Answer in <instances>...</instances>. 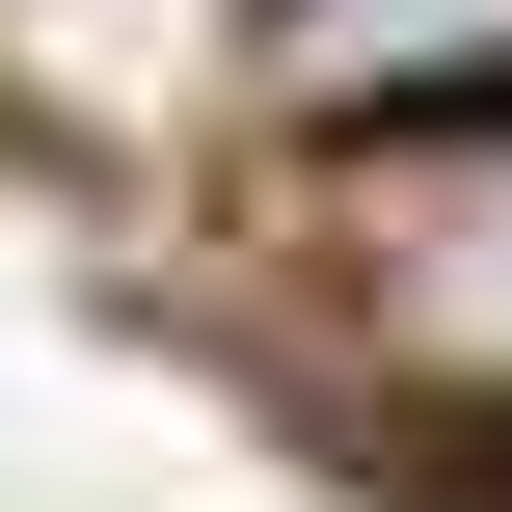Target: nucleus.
I'll list each match as a JSON object with an SVG mask.
<instances>
[{
  "label": "nucleus",
  "instance_id": "7ed1b4c3",
  "mask_svg": "<svg viewBox=\"0 0 512 512\" xmlns=\"http://www.w3.org/2000/svg\"><path fill=\"white\" fill-rule=\"evenodd\" d=\"M351 27H378V0H324V54H351ZM486 27H512V0H486Z\"/></svg>",
  "mask_w": 512,
  "mask_h": 512
},
{
  "label": "nucleus",
  "instance_id": "f257e3e1",
  "mask_svg": "<svg viewBox=\"0 0 512 512\" xmlns=\"http://www.w3.org/2000/svg\"><path fill=\"white\" fill-rule=\"evenodd\" d=\"M324 324L432 405H512V108H405L324 162Z\"/></svg>",
  "mask_w": 512,
  "mask_h": 512
},
{
  "label": "nucleus",
  "instance_id": "f03ea898",
  "mask_svg": "<svg viewBox=\"0 0 512 512\" xmlns=\"http://www.w3.org/2000/svg\"><path fill=\"white\" fill-rule=\"evenodd\" d=\"M216 54H243V0H0V81L81 108V135H189Z\"/></svg>",
  "mask_w": 512,
  "mask_h": 512
}]
</instances>
